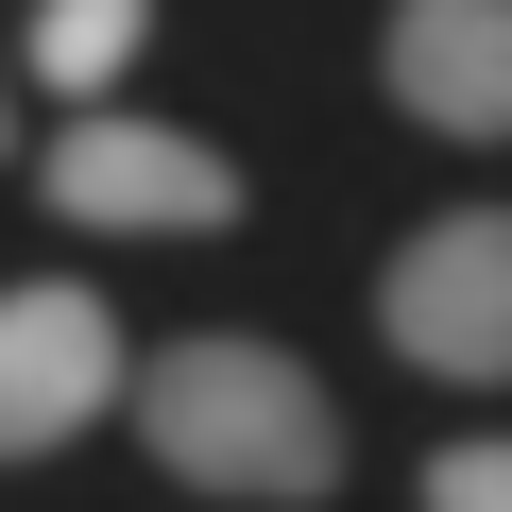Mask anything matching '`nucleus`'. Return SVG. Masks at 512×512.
I'll list each match as a JSON object with an SVG mask.
<instances>
[{"label":"nucleus","mask_w":512,"mask_h":512,"mask_svg":"<svg viewBox=\"0 0 512 512\" xmlns=\"http://www.w3.org/2000/svg\"><path fill=\"white\" fill-rule=\"evenodd\" d=\"M376 342L444 393H495L512 376V205H444L393 239V274H376Z\"/></svg>","instance_id":"f03ea898"},{"label":"nucleus","mask_w":512,"mask_h":512,"mask_svg":"<svg viewBox=\"0 0 512 512\" xmlns=\"http://www.w3.org/2000/svg\"><path fill=\"white\" fill-rule=\"evenodd\" d=\"M35 188L69 222H103V239H205V222H239V154H205L188 120H103V103L35 154Z\"/></svg>","instance_id":"7ed1b4c3"},{"label":"nucleus","mask_w":512,"mask_h":512,"mask_svg":"<svg viewBox=\"0 0 512 512\" xmlns=\"http://www.w3.org/2000/svg\"><path fill=\"white\" fill-rule=\"evenodd\" d=\"M137 393V444L188 478V495H256V512H291V495H342V410L308 359L274 342H171L120 376Z\"/></svg>","instance_id":"f257e3e1"},{"label":"nucleus","mask_w":512,"mask_h":512,"mask_svg":"<svg viewBox=\"0 0 512 512\" xmlns=\"http://www.w3.org/2000/svg\"><path fill=\"white\" fill-rule=\"evenodd\" d=\"M427 512H512V444H444L427 461Z\"/></svg>","instance_id":"0eeeda50"},{"label":"nucleus","mask_w":512,"mask_h":512,"mask_svg":"<svg viewBox=\"0 0 512 512\" xmlns=\"http://www.w3.org/2000/svg\"><path fill=\"white\" fill-rule=\"evenodd\" d=\"M376 86L427 137H512V0H393Z\"/></svg>","instance_id":"39448f33"},{"label":"nucleus","mask_w":512,"mask_h":512,"mask_svg":"<svg viewBox=\"0 0 512 512\" xmlns=\"http://www.w3.org/2000/svg\"><path fill=\"white\" fill-rule=\"evenodd\" d=\"M120 308L103 291H0V461H52L69 427H103L120 393Z\"/></svg>","instance_id":"20e7f679"},{"label":"nucleus","mask_w":512,"mask_h":512,"mask_svg":"<svg viewBox=\"0 0 512 512\" xmlns=\"http://www.w3.org/2000/svg\"><path fill=\"white\" fill-rule=\"evenodd\" d=\"M137 35H154V0H35V86H69V103H103Z\"/></svg>","instance_id":"423d86ee"}]
</instances>
